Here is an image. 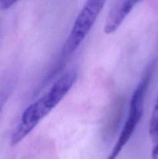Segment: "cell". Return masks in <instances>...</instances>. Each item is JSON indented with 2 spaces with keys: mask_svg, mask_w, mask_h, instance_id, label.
Returning <instances> with one entry per match:
<instances>
[{
  "mask_svg": "<svg viewBox=\"0 0 158 159\" xmlns=\"http://www.w3.org/2000/svg\"><path fill=\"white\" fill-rule=\"evenodd\" d=\"M77 78V72L75 69L65 71L56 80L47 93L25 109L11 135V145L15 146L21 142L61 102L74 86Z\"/></svg>",
  "mask_w": 158,
  "mask_h": 159,
  "instance_id": "1",
  "label": "cell"
},
{
  "mask_svg": "<svg viewBox=\"0 0 158 159\" xmlns=\"http://www.w3.org/2000/svg\"><path fill=\"white\" fill-rule=\"evenodd\" d=\"M105 4V1H88L85 3L73 23L69 35L64 43L56 69L58 70L63 67L65 61L77 51L89 34Z\"/></svg>",
  "mask_w": 158,
  "mask_h": 159,
  "instance_id": "2",
  "label": "cell"
},
{
  "mask_svg": "<svg viewBox=\"0 0 158 159\" xmlns=\"http://www.w3.org/2000/svg\"><path fill=\"white\" fill-rule=\"evenodd\" d=\"M152 71H148L144 77L141 79L139 83L136 86V89L132 95L129 102V110L128 116L124 124L122 130L119 134V138L116 144L113 147L111 153L107 159H116L118 155L126 145L128 141L134 133L138 124L139 123L143 115L144 101L145 96L151 80Z\"/></svg>",
  "mask_w": 158,
  "mask_h": 159,
  "instance_id": "3",
  "label": "cell"
},
{
  "mask_svg": "<svg viewBox=\"0 0 158 159\" xmlns=\"http://www.w3.org/2000/svg\"><path fill=\"white\" fill-rule=\"evenodd\" d=\"M137 2H138L136 1L129 0L116 2L108 11L104 27V32L106 34L116 32Z\"/></svg>",
  "mask_w": 158,
  "mask_h": 159,
  "instance_id": "4",
  "label": "cell"
},
{
  "mask_svg": "<svg viewBox=\"0 0 158 159\" xmlns=\"http://www.w3.org/2000/svg\"><path fill=\"white\" fill-rule=\"evenodd\" d=\"M17 3V1H11V0H0V9L1 10H7L10 9L12 6Z\"/></svg>",
  "mask_w": 158,
  "mask_h": 159,
  "instance_id": "5",
  "label": "cell"
},
{
  "mask_svg": "<svg viewBox=\"0 0 158 159\" xmlns=\"http://www.w3.org/2000/svg\"><path fill=\"white\" fill-rule=\"evenodd\" d=\"M6 101H7V93L4 91L0 92V113L2 110Z\"/></svg>",
  "mask_w": 158,
  "mask_h": 159,
  "instance_id": "6",
  "label": "cell"
}]
</instances>
